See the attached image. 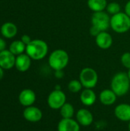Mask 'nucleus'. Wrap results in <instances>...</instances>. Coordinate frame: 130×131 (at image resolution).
<instances>
[{"label":"nucleus","instance_id":"nucleus-31","mask_svg":"<svg viewBox=\"0 0 130 131\" xmlns=\"http://www.w3.org/2000/svg\"><path fill=\"white\" fill-rule=\"evenodd\" d=\"M129 131H130V121H129Z\"/></svg>","mask_w":130,"mask_h":131},{"label":"nucleus","instance_id":"nucleus-9","mask_svg":"<svg viewBox=\"0 0 130 131\" xmlns=\"http://www.w3.org/2000/svg\"><path fill=\"white\" fill-rule=\"evenodd\" d=\"M16 56L9 50H4L0 52V67L3 70L11 69L15 65Z\"/></svg>","mask_w":130,"mask_h":131},{"label":"nucleus","instance_id":"nucleus-6","mask_svg":"<svg viewBox=\"0 0 130 131\" xmlns=\"http://www.w3.org/2000/svg\"><path fill=\"white\" fill-rule=\"evenodd\" d=\"M110 17L104 11L93 12L91 17V24L100 31H105L110 27Z\"/></svg>","mask_w":130,"mask_h":131},{"label":"nucleus","instance_id":"nucleus-13","mask_svg":"<svg viewBox=\"0 0 130 131\" xmlns=\"http://www.w3.org/2000/svg\"><path fill=\"white\" fill-rule=\"evenodd\" d=\"M114 114L117 119L123 122L130 121V104H120L114 109Z\"/></svg>","mask_w":130,"mask_h":131},{"label":"nucleus","instance_id":"nucleus-26","mask_svg":"<svg viewBox=\"0 0 130 131\" xmlns=\"http://www.w3.org/2000/svg\"><path fill=\"white\" fill-rule=\"evenodd\" d=\"M100 32H101V31H100L98 28H97L96 27H94V26H93V25L91 26V28H90V35H91L92 36L97 37Z\"/></svg>","mask_w":130,"mask_h":131},{"label":"nucleus","instance_id":"nucleus-23","mask_svg":"<svg viewBox=\"0 0 130 131\" xmlns=\"http://www.w3.org/2000/svg\"><path fill=\"white\" fill-rule=\"evenodd\" d=\"M106 9H107V13L110 14V15H116V14L121 12L120 5L119 3H117V2H115L108 3Z\"/></svg>","mask_w":130,"mask_h":131},{"label":"nucleus","instance_id":"nucleus-5","mask_svg":"<svg viewBox=\"0 0 130 131\" xmlns=\"http://www.w3.org/2000/svg\"><path fill=\"white\" fill-rule=\"evenodd\" d=\"M79 80L84 88L93 89L98 83V74L92 68H84L80 71Z\"/></svg>","mask_w":130,"mask_h":131},{"label":"nucleus","instance_id":"nucleus-2","mask_svg":"<svg viewBox=\"0 0 130 131\" xmlns=\"http://www.w3.org/2000/svg\"><path fill=\"white\" fill-rule=\"evenodd\" d=\"M25 52L32 60H41L48 54V46L44 41L34 39L26 45Z\"/></svg>","mask_w":130,"mask_h":131},{"label":"nucleus","instance_id":"nucleus-19","mask_svg":"<svg viewBox=\"0 0 130 131\" xmlns=\"http://www.w3.org/2000/svg\"><path fill=\"white\" fill-rule=\"evenodd\" d=\"M8 50L14 55L18 56V55L23 54L25 51L26 45H25L21 40H15L10 44Z\"/></svg>","mask_w":130,"mask_h":131},{"label":"nucleus","instance_id":"nucleus-15","mask_svg":"<svg viewBox=\"0 0 130 131\" xmlns=\"http://www.w3.org/2000/svg\"><path fill=\"white\" fill-rule=\"evenodd\" d=\"M96 44L101 49H108L113 45V38L106 31H101L96 37Z\"/></svg>","mask_w":130,"mask_h":131},{"label":"nucleus","instance_id":"nucleus-14","mask_svg":"<svg viewBox=\"0 0 130 131\" xmlns=\"http://www.w3.org/2000/svg\"><path fill=\"white\" fill-rule=\"evenodd\" d=\"M31 60L32 59L27 54L23 53L20 55L16 56L15 67L18 71L25 72L30 68L31 64Z\"/></svg>","mask_w":130,"mask_h":131},{"label":"nucleus","instance_id":"nucleus-3","mask_svg":"<svg viewBox=\"0 0 130 131\" xmlns=\"http://www.w3.org/2000/svg\"><path fill=\"white\" fill-rule=\"evenodd\" d=\"M69 63L68 53L63 49H56L48 58V64L54 71H62Z\"/></svg>","mask_w":130,"mask_h":131},{"label":"nucleus","instance_id":"nucleus-18","mask_svg":"<svg viewBox=\"0 0 130 131\" xmlns=\"http://www.w3.org/2000/svg\"><path fill=\"white\" fill-rule=\"evenodd\" d=\"M2 35L5 38H12L18 33L17 26L12 22H5L2 24L0 28Z\"/></svg>","mask_w":130,"mask_h":131},{"label":"nucleus","instance_id":"nucleus-28","mask_svg":"<svg viewBox=\"0 0 130 131\" xmlns=\"http://www.w3.org/2000/svg\"><path fill=\"white\" fill-rule=\"evenodd\" d=\"M125 13L130 17V0L125 5Z\"/></svg>","mask_w":130,"mask_h":131},{"label":"nucleus","instance_id":"nucleus-8","mask_svg":"<svg viewBox=\"0 0 130 131\" xmlns=\"http://www.w3.org/2000/svg\"><path fill=\"white\" fill-rule=\"evenodd\" d=\"M23 117L28 122L37 123L42 119L43 114L41 109L32 105L25 108L23 111Z\"/></svg>","mask_w":130,"mask_h":131},{"label":"nucleus","instance_id":"nucleus-7","mask_svg":"<svg viewBox=\"0 0 130 131\" xmlns=\"http://www.w3.org/2000/svg\"><path fill=\"white\" fill-rule=\"evenodd\" d=\"M67 97L64 91L60 89H55L51 91L47 99L48 105L53 110H60L66 103Z\"/></svg>","mask_w":130,"mask_h":131},{"label":"nucleus","instance_id":"nucleus-27","mask_svg":"<svg viewBox=\"0 0 130 131\" xmlns=\"http://www.w3.org/2000/svg\"><path fill=\"white\" fill-rule=\"evenodd\" d=\"M5 48H6V42L2 38L0 37V52L5 50Z\"/></svg>","mask_w":130,"mask_h":131},{"label":"nucleus","instance_id":"nucleus-25","mask_svg":"<svg viewBox=\"0 0 130 131\" xmlns=\"http://www.w3.org/2000/svg\"><path fill=\"white\" fill-rule=\"evenodd\" d=\"M21 41L25 45H28L32 40H31V37H30L29 35H24L21 36Z\"/></svg>","mask_w":130,"mask_h":131},{"label":"nucleus","instance_id":"nucleus-16","mask_svg":"<svg viewBox=\"0 0 130 131\" xmlns=\"http://www.w3.org/2000/svg\"><path fill=\"white\" fill-rule=\"evenodd\" d=\"M80 100L84 106H92L97 101L96 93L93 91V89L85 88L81 91Z\"/></svg>","mask_w":130,"mask_h":131},{"label":"nucleus","instance_id":"nucleus-4","mask_svg":"<svg viewBox=\"0 0 130 131\" xmlns=\"http://www.w3.org/2000/svg\"><path fill=\"white\" fill-rule=\"evenodd\" d=\"M110 27L116 33H126L130 29V17L125 12H119L112 15Z\"/></svg>","mask_w":130,"mask_h":131},{"label":"nucleus","instance_id":"nucleus-12","mask_svg":"<svg viewBox=\"0 0 130 131\" xmlns=\"http://www.w3.org/2000/svg\"><path fill=\"white\" fill-rule=\"evenodd\" d=\"M80 125L73 118H62L57 124V131H80Z\"/></svg>","mask_w":130,"mask_h":131},{"label":"nucleus","instance_id":"nucleus-11","mask_svg":"<svg viewBox=\"0 0 130 131\" xmlns=\"http://www.w3.org/2000/svg\"><path fill=\"white\" fill-rule=\"evenodd\" d=\"M76 121L81 126L89 127L93 122V116L89 110L81 108L78 110L76 114Z\"/></svg>","mask_w":130,"mask_h":131},{"label":"nucleus","instance_id":"nucleus-10","mask_svg":"<svg viewBox=\"0 0 130 131\" xmlns=\"http://www.w3.org/2000/svg\"><path fill=\"white\" fill-rule=\"evenodd\" d=\"M35 101H36V94L34 91H32L31 89H28V88L24 89L20 92L18 95L19 103L25 107L32 106L35 102Z\"/></svg>","mask_w":130,"mask_h":131},{"label":"nucleus","instance_id":"nucleus-24","mask_svg":"<svg viewBox=\"0 0 130 131\" xmlns=\"http://www.w3.org/2000/svg\"><path fill=\"white\" fill-rule=\"evenodd\" d=\"M121 63L127 69H130V52H126L121 56Z\"/></svg>","mask_w":130,"mask_h":131},{"label":"nucleus","instance_id":"nucleus-30","mask_svg":"<svg viewBox=\"0 0 130 131\" xmlns=\"http://www.w3.org/2000/svg\"><path fill=\"white\" fill-rule=\"evenodd\" d=\"M128 76H129V80H130V69H129V71H128Z\"/></svg>","mask_w":130,"mask_h":131},{"label":"nucleus","instance_id":"nucleus-22","mask_svg":"<svg viewBox=\"0 0 130 131\" xmlns=\"http://www.w3.org/2000/svg\"><path fill=\"white\" fill-rule=\"evenodd\" d=\"M68 90L72 93H78L82 90L83 85L80 80H71L68 83Z\"/></svg>","mask_w":130,"mask_h":131},{"label":"nucleus","instance_id":"nucleus-29","mask_svg":"<svg viewBox=\"0 0 130 131\" xmlns=\"http://www.w3.org/2000/svg\"><path fill=\"white\" fill-rule=\"evenodd\" d=\"M3 76H4V70L0 67V81L2 79Z\"/></svg>","mask_w":130,"mask_h":131},{"label":"nucleus","instance_id":"nucleus-20","mask_svg":"<svg viewBox=\"0 0 130 131\" xmlns=\"http://www.w3.org/2000/svg\"><path fill=\"white\" fill-rule=\"evenodd\" d=\"M107 0H88L87 5L90 10L94 12H102L107 8Z\"/></svg>","mask_w":130,"mask_h":131},{"label":"nucleus","instance_id":"nucleus-21","mask_svg":"<svg viewBox=\"0 0 130 131\" xmlns=\"http://www.w3.org/2000/svg\"><path fill=\"white\" fill-rule=\"evenodd\" d=\"M74 106L70 103H65L61 108L60 109V114L62 118L68 119V118H73L74 115Z\"/></svg>","mask_w":130,"mask_h":131},{"label":"nucleus","instance_id":"nucleus-1","mask_svg":"<svg viewBox=\"0 0 130 131\" xmlns=\"http://www.w3.org/2000/svg\"><path fill=\"white\" fill-rule=\"evenodd\" d=\"M110 88L117 97L126 95L130 88V80L128 74L125 72L116 73L111 80Z\"/></svg>","mask_w":130,"mask_h":131},{"label":"nucleus","instance_id":"nucleus-17","mask_svg":"<svg viewBox=\"0 0 130 131\" xmlns=\"http://www.w3.org/2000/svg\"><path fill=\"white\" fill-rule=\"evenodd\" d=\"M117 95L111 89H105L100 94V101L106 106H110L116 101Z\"/></svg>","mask_w":130,"mask_h":131}]
</instances>
